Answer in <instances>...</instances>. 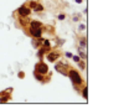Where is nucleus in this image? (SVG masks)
Instances as JSON below:
<instances>
[{
    "mask_svg": "<svg viewBox=\"0 0 129 109\" xmlns=\"http://www.w3.org/2000/svg\"><path fill=\"white\" fill-rule=\"evenodd\" d=\"M42 30H44V27H30L29 26V33L31 35L32 37H35V39H39V37H41V35H42Z\"/></svg>",
    "mask_w": 129,
    "mask_h": 109,
    "instance_id": "nucleus-3",
    "label": "nucleus"
},
{
    "mask_svg": "<svg viewBox=\"0 0 129 109\" xmlns=\"http://www.w3.org/2000/svg\"><path fill=\"white\" fill-rule=\"evenodd\" d=\"M82 95L84 97V99H88V95H87V87H84L82 89Z\"/></svg>",
    "mask_w": 129,
    "mask_h": 109,
    "instance_id": "nucleus-13",
    "label": "nucleus"
},
{
    "mask_svg": "<svg viewBox=\"0 0 129 109\" xmlns=\"http://www.w3.org/2000/svg\"><path fill=\"white\" fill-rule=\"evenodd\" d=\"M11 91H13V88H8V89L5 91V93H11Z\"/></svg>",
    "mask_w": 129,
    "mask_h": 109,
    "instance_id": "nucleus-21",
    "label": "nucleus"
},
{
    "mask_svg": "<svg viewBox=\"0 0 129 109\" xmlns=\"http://www.w3.org/2000/svg\"><path fill=\"white\" fill-rule=\"evenodd\" d=\"M11 99V95H10V93H6L5 94V92L1 94V97H0V103H6L8 100H10Z\"/></svg>",
    "mask_w": 129,
    "mask_h": 109,
    "instance_id": "nucleus-8",
    "label": "nucleus"
},
{
    "mask_svg": "<svg viewBox=\"0 0 129 109\" xmlns=\"http://www.w3.org/2000/svg\"><path fill=\"white\" fill-rule=\"evenodd\" d=\"M34 76L37 78L40 82H44V81H45V76H44V75H40V73H36V72H34Z\"/></svg>",
    "mask_w": 129,
    "mask_h": 109,
    "instance_id": "nucleus-11",
    "label": "nucleus"
},
{
    "mask_svg": "<svg viewBox=\"0 0 129 109\" xmlns=\"http://www.w3.org/2000/svg\"><path fill=\"white\" fill-rule=\"evenodd\" d=\"M78 63V67H80L81 69H84L86 68V63H84V61H80V62H77Z\"/></svg>",
    "mask_w": 129,
    "mask_h": 109,
    "instance_id": "nucleus-14",
    "label": "nucleus"
},
{
    "mask_svg": "<svg viewBox=\"0 0 129 109\" xmlns=\"http://www.w3.org/2000/svg\"><path fill=\"white\" fill-rule=\"evenodd\" d=\"M68 77L71 78V81H72V83L77 87V86H81V84H83V79L82 77L80 76V73L76 71V69H73V68H68V75H67Z\"/></svg>",
    "mask_w": 129,
    "mask_h": 109,
    "instance_id": "nucleus-1",
    "label": "nucleus"
},
{
    "mask_svg": "<svg viewBox=\"0 0 129 109\" xmlns=\"http://www.w3.org/2000/svg\"><path fill=\"white\" fill-rule=\"evenodd\" d=\"M42 10H44V6L37 4V5H36V8H35V11H42Z\"/></svg>",
    "mask_w": 129,
    "mask_h": 109,
    "instance_id": "nucleus-15",
    "label": "nucleus"
},
{
    "mask_svg": "<svg viewBox=\"0 0 129 109\" xmlns=\"http://www.w3.org/2000/svg\"><path fill=\"white\" fill-rule=\"evenodd\" d=\"M19 77L22 78V77H24V73H22V72H20V73H19Z\"/></svg>",
    "mask_w": 129,
    "mask_h": 109,
    "instance_id": "nucleus-22",
    "label": "nucleus"
},
{
    "mask_svg": "<svg viewBox=\"0 0 129 109\" xmlns=\"http://www.w3.org/2000/svg\"><path fill=\"white\" fill-rule=\"evenodd\" d=\"M29 26L30 27H44V25L40 22V21H37V20H30V24H29Z\"/></svg>",
    "mask_w": 129,
    "mask_h": 109,
    "instance_id": "nucleus-9",
    "label": "nucleus"
},
{
    "mask_svg": "<svg viewBox=\"0 0 129 109\" xmlns=\"http://www.w3.org/2000/svg\"><path fill=\"white\" fill-rule=\"evenodd\" d=\"M19 21H20V25H21V26H24V27L29 26V24H30L29 16H21V15H19Z\"/></svg>",
    "mask_w": 129,
    "mask_h": 109,
    "instance_id": "nucleus-7",
    "label": "nucleus"
},
{
    "mask_svg": "<svg viewBox=\"0 0 129 109\" xmlns=\"http://www.w3.org/2000/svg\"><path fill=\"white\" fill-rule=\"evenodd\" d=\"M36 5H37V3H36V1H31V3H30V6H29V8H30L31 10H34V9L36 8Z\"/></svg>",
    "mask_w": 129,
    "mask_h": 109,
    "instance_id": "nucleus-16",
    "label": "nucleus"
},
{
    "mask_svg": "<svg viewBox=\"0 0 129 109\" xmlns=\"http://www.w3.org/2000/svg\"><path fill=\"white\" fill-rule=\"evenodd\" d=\"M55 68H56V71H58L60 73H62V75H68V66L66 64V63H63V62H58V63H56V66H55Z\"/></svg>",
    "mask_w": 129,
    "mask_h": 109,
    "instance_id": "nucleus-4",
    "label": "nucleus"
},
{
    "mask_svg": "<svg viewBox=\"0 0 129 109\" xmlns=\"http://www.w3.org/2000/svg\"><path fill=\"white\" fill-rule=\"evenodd\" d=\"M80 45H81V47H86V45H87V44H86V39H82V40H81Z\"/></svg>",
    "mask_w": 129,
    "mask_h": 109,
    "instance_id": "nucleus-17",
    "label": "nucleus"
},
{
    "mask_svg": "<svg viewBox=\"0 0 129 109\" xmlns=\"http://www.w3.org/2000/svg\"><path fill=\"white\" fill-rule=\"evenodd\" d=\"M34 72H36V73H40V75H47L48 73V67L47 64L45 62H39L35 64V71Z\"/></svg>",
    "mask_w": 129,
    "mask_h": 109,
    "instance_id": "nucleus-2",
    "label": "nucleus"
},
{
    "mask_svg": "<svg viewBox=\"0 0 129 109\" xmlns=\"http://www.w3.org/2000/svg\"><path fill=\"white\" fill-rule=\"evenodd\" d=\"M41 45H42L44 47H47V48H51V46H50V42H48V40H42Z\"/></svg>",
    "mask_w": 129,
    "mask_h": 109,
    "instance_id": "nucleus-12",
    "label": "nucleus"
},
{
    "mask_svg": "<svg viewBox=\"0 0 129 109\" xmlns=\"http://www.w3.org/2000/svg\"><path fill=\"white\" fill-rule=\"evenodd\" d=\"M60 56H61V53L57 52V51L47 52V61H50V62H55V61H57V60L60 58Z\"/></svg>",
    "mask_w": 129,
    "mask_h": 109,
    "instance_id": "nucleus-6",
    "label": "nucleus"
},
{
    "mask_svg": "<svg viewBox=\"0 0 129 109\" xmlns=\"http://www.w3.org/2000/svg\"><path fill=\"white\" fill-rule=\"evenodd\" d=\"M64 17H66V15H63V14H61V15L58 16V20H63Z\"/></svg>",
    "mask_w": 129,
    "mask_h": 109,
    "instance_id": "nucleus-20",
    "label": "nucleus"
},
{
    "mask_svg": "<svg viewBox=\"0 0 129 109\" xmlns=\"http://www.w3.org/2000/svg\"><path fill=\"white\" fill-rule=\"evenodd\" d=\"M41 42H42V39H41V37L35 39V40H34V46L35 47H40L41 46Z\"/></svg>",
    "mask_w": 129,
    "mask_h": 109,
    "instance_id": "nucleus-10",
    "label": "nucleus"
},
{
    "mask_svg": "<svg viewBox=\"0 0 129 109\" xmlns=\"http://www.w3.org/2000/svg\"><path fill=\"white\" fill-rule=\"evenodd\" d=\"M31 9L27 6V5H21L19 9H17V14L21 16H29L30 14H31Z\"/></svg>",
    "mask_w": 129,
    "mask_h": 109,
    "instance_id": "nucleus-5",
    "label": "nucleus"
},
{
    "mask_svg": "<svg viewBox=\"0 0 129 109\" xmlns=\"http://www.w3.org/2000/svg\"><path fill=\"white\" fill-rule=\"evenodd\" d=\"M76 3H77V4H81V3H82V0H76Z\"/></svg>",
    "mask_w": 129,
    "mask_h": 109,
    "instance_id": "nucleus-23",
    "label": "nucleus"
},
{
    "mask_svg": "<svg viewBox=\"0 0 129 109\" xmlns=\"http://www.w3.org/2000/svg\"><path fill=\"white\" fill-rule=\"evenodd\" d=\"M80 56L82 57V58H86V55H84V53H83V51H81V50H80Z\"/></svg>",
    "mask_w": 129,
    "mask_h": 109,
    "instance_id": "nucleus-19",
    "label": "nucleus"
},
{
    "mask_svg": "<svg viewBox=\"0 0 129 109\" xmlns=\"http://www.w3.org/2000/svg\"><path fill=\"white\" fill-rule=\"evenodd\" d=\"M72 58H73V61H75V62H80L81 61V58L78 57V56H72Z\"/></svg>",
    "mask_w": 129,
    "mask_h": 109,
    "instance_id": "nucleus-18",
    "label": "nucleus"
}]
</instances>
